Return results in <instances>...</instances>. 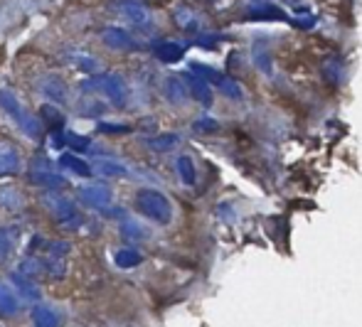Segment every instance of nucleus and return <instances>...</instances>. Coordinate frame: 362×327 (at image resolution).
Wrapping results in <instances>:
<instances>
[{"label": "nucleus", "mask_w": 362, "mask_h": 327, "mask_svg": "<svg viewBox=\"0 0 362 327\" xmlns=\"http://www.w3.org/2000/svg\"><path fill=\"white\" fill-rule=\"evenodd\" d=\"M0 109H3L5 114H8L10 119L23 129V133H28L30 138L37 141V138L42 136V126H40V121L28 114V109L20 104L18 96H15L10 89H0Z\"/></svg>", "instance_id": "1"}, {"label": "nucleus", "mask_w": 362, "mask_h": 327, "mask_svg": "<svg viewBox=\"0 0 362 327\" xmlns=\"http://www.w3.org/2000/svg\"><path fill=\"white\" fill-rule=\"evenodd\" d=\"M136 204H139V209L146 214L148 219H153V222H158V224H168L173 217V207H170V202H168V197L160 195V192H156V190L139 192Z\"/></svg>", "instance_id": "2"}, {"label": "nucleus", "mask_w": 362, "mask_h": 327, "mask_svg": "<svg viewBox=\"0 0 362 327\" xmlns=\"http://www.w3.org/2000/svg\"><path fill=\"white\" fill-rule=\"evenodd\" d=\"M30 182H35L37 187H45V190H64V187H67V180H64L59 172H54L47 162H42V167H40L37 160L30 167Z\"/></svg>", "instance_id": "3"}, {"label": "nucleus", "mask_w": 362, "mask_h": 327, "mask_svg": "<svg viewBox=\"0 0 362 327\" xmlns=\"http://www.w3.org/2000/svg\"><path fill=\"white\" fill-rule=\"evenodd\" d=\"M91 86H99V89L104 91V94L109 96L116 106H126V101H129V86H126V81L121 79L119 74L99 76V79H94V84Z\"/></svg>", "instance_id": "4"}, {"label": "nucleus", "mask_w": 362, "mask_h": 327, "mask_svg": "<svg viewBox=\"0 0 362 327\" xmlns=\"http://www.w3.org/2000/svg\"><path fill=\"white\" fill-rule=\"evenodd\" d=\"M114 8L134 25H148L151 23V10L141 0H114Z\"/></svg>", "instance_id": "5"}, {"label": "nucleus", "mask_w": 362, "mask_h": 327, "mask_svg": "<svg viewBox=\"0 0 362 327\" xmlns=\"http://www.w3.org/2000/svg\"><path fill=\"white\" fill-rule=\"evenodd\" d=\"M45 204H47V209L52 212L54 219H59V222H72L76 219V209L74 204L69 202L67 197H62L59 192H49V195H45Z\"/></svg>", "instance_id": "6"}, {"label": "nucleus", "mask_w": 362, "mask_h": 327, "mask_svg": "<svg viewBox=\"0 0 362 327\" xmlns=\"http://www.w3.org/2000/svg\"><path fill=\"white\" fill-rule=\"evenodd\" d=\"M79 199L86 207L106 209L111 202V190L106 185H86V187H79Z\"/></svg>", "instance_id": "7"}, {"label": "nucleus", "mask_w": 362, "mask_h": 327, "mask_svg": "<svg viewBox=\"0 0 362 327\" xmlns=\"http://www.w3.org/2000/svg\"><path fill=\"white\" fill-rule=\"evenodd\" d=\"M182 81H185V89H187V94H192V99H197L202 106H210L212 104V89H210V84H207L205 79H200V76H197L195 71H185Z\"/></svg>", "instance_id": "8"}, {"label": "nucleus", "mask_w": 362, "mask_h": 327, "mask_svg": "<svg viewBox=\"0 0 362 327\" xmlns=\"http://www.w3.org/2000/svg\"><path fill=\"white\" fill-rule=\"evenodd\" d=\"M101 40H104L111 49H136L134 37L121 28H106L104 32H101Z\"/></svg>", "instance_id": "9"}, {"label": "nucleus", "mask_w": 362, "mask_h": 327, "mask_svg": "<svg viewBox=\"0 0 362 327\" xmlns=\"http://www.w3.org/2000/svg\"><path fill=\"white\" fill-rule=\"evenodd\" d=\"M20 167V157H18V150L8 143H0V177H10L15 175Z\"/></svg>", "instance_id": "10"}, {"label": "nucleus", "mask_w": 362, "mask_h": 327, "mask_svg": "<svg viewBox=\"0 0 362 327\" xmlns=\"http://www.w3.org/2000/svg\"><path fill=\"white\" fill-rule=\"evenodd\" d=\"M165 96L170 104H185L187 101V89L185 81L180 76H168L165 79Z\"/></svg>", "instance_id": "11"}, {"label": "nucleus", "mask_w": 362, "mask_h": 327, "mask_svg": "<svg viewBox=\"0 0 362 327\" xmlns=\"http://www.w3.org/2000/svg\"><path fill=\"white\" fill-rule=\"evenodd\" d=\"M59 165H62L64 170L79 175V177H89L91 175V165H89V162H84L81 157L72 155V153H64V155L59 157Z\"/></svg>", "instance_id": "12"}, {"label": "nucleus", "mask_w": 362, "mask_h": 327, "mask_svg": "<svg viewBox=\"0 0 362 327\" xmlns=\"http://www.w3.org/2000/svg\"><path fill=\"white\" fill-rule=\"evenodd\" d=\"M153 52H156V57L160 59V62H177V59L185 54V47L177 42H160V44H156Z\"/></svg>", "instance_id": "13"}, {"label": "nucleus", "mask_w": 362, "mask_h": 327, "mask_svg": "<svg viewBox=\"0 0 362 327\" xmlns=\"http://www.w3.org/2000/svg\"><path fill=\"white\" fill-rule=\"evenodd\" d=\"M15 244H18V229L13 227L0 229V261H5L15 251Z\"/></svg>", "instance_id": "14"}, {"label": "nucleus", "mask_w": 362, "mask_h": 327, "mask_svg": "<svg viewBox=\"0 0 362 327\" xmlns=\"http://www.w3.org/2000/svg\"><path fill=\"white\" fill-rule=\"evenodd\" d=\"M33 320L37 327H59V315L52 308H47V305H37L33 310Z\"/></svg>", "instance_id": "15"}, {"label": "nucleus", "mask_w": 362, "mask_h": 327, "mask_svg": "<svg viewBox=\"0 0 362 327\" xmlns=\"http://www.w3.org/2000/svg\"><path fill=\"white\" fill-rule=\"evenodd\" d=\"M18 308H20L18 295H15L5 283H0V315H15Z\"/></svg>", "instance_id": "16"}, {"label": "nucleus", "mask_w": 362, "mask_h": 327, "mask_svg": "<svg viewBox=\"0 0 362 327\" xmlns=\"http://www.w3.org/2000/svg\"><path fill=\"white\" fill-rule=\"evenodd\" d=\"M249 18H254V20H286V15H284V10L276 8V5H259V8L249 10Z\"/></svg>", "instance_id": "17"}, {"label": "nucleus", "mask_w": 362, "mask_h": 327, "mask_svg": "<svg viewBox=\"0 0 362 327\" xmlns=\"http://www.w3.org/2000/svg\"><path fill=\"white\" fill-rule=\"evenodd\" d=\"M40 114H42V121L47 124V129L52 131V133H59L62 131V126H64V116L59 114L54 106H42L40 109Z\"/></svg>", "instance_id": "18"}, {"label": "nucleus", "mask_w": 362, "mask_h": 327, "mask_svg": "<svg viewBox=\"0 0 362 327\" xmlns=\"http://www.w3.org/2000/svg\"><path fill=\"white\" fill-rule=\"evenodd\" d=\"M42 89H45V94H47L49 99H54V101H64V99H67V86H64L62 81L57 79V76H49V79H45Z\"/></svg>", "instance_id": "19"}, {"label": "nucleus", "mask_w": 362, "mask_h": 327, "mask_svg": "<svg viewBox=\"0 0 362 327\" xmlns=\"http://www.w3.org/2000/svg\"><path fill=\"white\" fill-rule=\"evenodd\" d=\"M177 143H180V138L173 136V133H165V136H156V138H148V148H153V150H158V153L170 150V148H175Z\"/></svg>", "instance_id": "20"}, {"label": "nucleus", "mask_w": 362, "mask_h": 327, "mask_svg": "<svg viewBox=\"0 0 362 327\" xmlns=\"http://www.w3.org/2000/svg\"><path fill=\"white\" fill-rule=\"evenodd\" d=\"M114 261H116V266H121V268H134V266L141 263V254L134 251V249H119Z\"/></svg>", "instance_id": "21"}, {"label": "nucleus", "mask_w": 362, "mask_h": 327, "mask_svg": "<svg viewBox=\"0 0 362 327\" xmlns=\"http://www.w3.org/2000/svg\"><path fill=\"white\" fill-rule=\"evenodd\" d=\"M323 71H325V79H330V81H335V84H338V81L343 79V74H345V66H343V62H340L338 57H333V59H328V62H325Z\"/></svg>", "instance_id": "22"}, {"label": "nucleus", "mask_w": 362, "mask_h": 327, "mask_svg": "<svg viewBox=\"0 0 362 327\" xmlns=\"http://www.w3.org/2000/svg\"><path fill=\"white\" fill-rule=\"evenodd\" d=\"M13 280H15V285L20 288V293L25 295V298H30V300H35L37 298V288H35L33 283L28 280V275H23V273H13Z\"/></svg>", "instance_id": "23"}, {"label": "nucleus", "mask_w": 362, "mask_h": 327, "mask_svg": "<svg viewBox=\"0 0 362 327\" xmlns=\"http://www.w3.org/2000/svg\"><path fill=\"white\" fill-rule=\"evenodd\" d=\"M96 170L104 172V175H111V177H126V175H129L124 165H119V162H111V160H99V162H96Z\"/></svg>", "instance_id": "24"}, {"label": "nucleus", "mask_w": 362, "mask_h": 327, "mask_svg": "<svg viewBox=\"0 0 362 327\" xmlns=\"http://www.w3.org/2000/svg\"><path fill=\"white\" fill-rule=\"evenodd\" d=\"M177 172H180V177H182L185 185H192V182H195V165H192L190 157L182 155L180 160H177Z\"/></svg>", "instance_id": "25"}, {"label": "nucleus", "mask_w": 362, "mask_h": 327, "mask_svg": "<svg viewBox=\"0 0 362 327\" xmlns=\"http://www.w3.org/2000/svg\"><path fill=\"white\" fill-rule=\"evenodd\" d=\"M175 20L180 23V28H185V30H190V28H195V25H197V18H195V13H192L190 8H177L175 10Z\"/></svg>", "instance_id": "26"}, {"label": "nucleus", "mask_w": 362, "mask_h": 327, "mask_svg": "<svg viewBox=\"0 0 362 327\" xmlns=\"http://www.w3.org/2000/svg\"><path fill=\"white\" fill-rule=\"evenodd\" d=\"M64 145H69L72 150H86L89 148V138H81L76 133H64Z\"/></svg>", "instance_id": "27"}, {"label": "nucleus", "mask_w": 362, "mask_h": 327, "mask_svg": "<svg viewBox=\"0 0 362 327\" xmlns=\"http://www.w3.org/2000/svg\"><path fill=\"white\" fill-rule=\"evenodd\" d=\"M252 59H254V64H257L262 71H267V74L272 71V57H269L267 49H259L257 47V49H254V54H252Z\"/></svg>", "instance_id": "28"}, {"label": "nucleus", "mask_w": 362, "mask_h": 327, "mask_svg": "<svg viewBox=\"0 0 362 327\" xmlns=\"http://www.w3.org/2000/svg\"><path fill=\"white\" fill-rule=\"evenodd\" d=\"M99 133H106V136H126V133H131V126H124V124H99Z\"/></svg>", "instance_id": "29"}, {"label": "nucleus", "mask_w": 362, "mask_h": 327, "mask_svg": "<svg viewBox=\"0 0 362 327\" xmlns=\"http://www.w3.org/2000/svg\"><path fill=\"white\" fill-rule=\"evenodd\" d=\"M126 232H124V237H129V239H141V237H146L144 234V229H139V227H134V224H126Z\"/></svg>", "instance_id": "30"}, {"label": "nucleus", "mask_w": 362, "mask_h": 327, "mask_svg": "<svg viewBox=\"0 0 362 327\" xmlns=\"http://www.w3.org/2000/svg\"><path fill=\"white\" fill-rule=\"evenodd\" d=\"M195 129L197 131H212V129H217V124H215V121H210V119H202V121H197V124H195Z\"/></svg>", "instance_id": "31"}]
</instances>
